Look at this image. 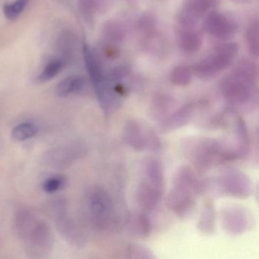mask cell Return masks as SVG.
Here are the masks:
<instances>
[{"label":"cell","mask_w":259,"mask_h":259,"mask_svg":"<svg viewBox=\"0 0 259 259\" xmlns=\"http://www.w3.org/2000/svg\"><path fill=\"white\" fill-rule=\"evenodd\" d=\"M186 158L200 172L210 170L224 162L233 160L221 140L205 137L188 138L182 143Z\"/></svg>","instance_id":"cell-1"},{"label":"cell","mask_w":259,"mask_h":259,"mask_svg":"<svg viewBox=\"0 0 259 259\" xmlns=\"http://www.w3.org/2000/svg\"><path fill=\"white\" fill-rule=\"evenodd\" d=\"M222 123L229 133L227 139L221 140L233 160L243 159L248 155L250 148L249 136L243 119L236 110H226L221 116Z\"/></svg>","instance_id":"cell-2"},{"label":"cell","mask_w":259,"mask_h":259,"mask_svg":"<svg viewBox=\"0 0 259 259\" xmlns=\"http://www.w3.org/2000/svg\"><path fill=\"white\" fill-rule=\"evenodd\" d=\"M19 237L23 241L27 253L34 258L47 257L54 248V233L51 227L37 218Z\"/></svg>","instance_id":"cell-3"},{"label":"cell","mask_w":259,"mask_h":259,"mask_svg":"<svg viewBox=\"0 0 259 259\" xmlns=\"http://www.w3.org/2000/svg\"><path fill=\"white\" fill-rule=\"evenodd\" d=\"M122 139L136 151H156L161 147L155 131L148 124L137 119L127 121L122 132Z\"/></svg>","instance_id":"cell-4"},{"label":"cell","mask_w":259,"mask_h":259,"mask_svg":"<svg viewBox=\"0 0 259 259\" xmlns=\"http://www.w3.org/2000/svg\"><path fill=\"white\" fill-rule=\"evenodd\" d=\"M86 203L92 223L96 228L106 230L113 218V202L104 188L93 186L88 191Z\"/></svg>","instance_id":"cell-5"},{"label":"cell","mask_w":259,"mask_h":259,"mask_svg":"<svg viewBox=\"0 0 259 259\" xmlns=\"http://www.w3.org/2000/svg\"><path fill=\"white\" fill-rule=\"evenodd\" d=\"M219 193L238 198H246L253 192V185L246 174L237 169L224 171L217 179Z\"/></svg>","instance_id":"cell-6"},{"label":"cell","mask_w":259,"mask_h":259,"mask_svg":"<svg viewBox=\"0 0 259 259\" xmlns=\"http://www.w3.org/2000/svg\"><path fill=\"white\" fill-rule=\"evenodd\" d=\"M53 204L52 211L56 226L61 236L73 246H83L85 242L84 234L76 223L68 214L66 202L63 200L58 199Z\"/></svg>","instance_id":"cell-7"},{"label":"cell","mask_w":259,"mask_h":259,"mask_svg":"<svg viewBox=\"0 0 259 259\" xmlns=\"http://www.w3.org/2000/svg\"><path fill=\"white\" fill-rule=\"evenodd\" d=\"M86 148L80 142L63 145L48 151L44 157L45 163L55 169L69 167L85 154Z\"/></svg>","instance_id":"cell-8"},{"label":"cell","mask_w":259,"mask_h":259,"mask_svg":"<svg viewBox=\"0 0 259 259\" xmlns=\"http://www.w3.org/2000/svg\"><path fill=\"white\" fill-rule=\"evenodd\" d=\"M253 89L254 86L232 73L221 83L223 96L227 102L233 105H244L249 102L252 98Z\"/></svg>","instance_id":"cell-9"},{"label":"cell","mask_w":259,"mask_h":259,"mask_svg":"<svg viewBox=\"0 0 259 259\" xmlns=\"http://www.w3.org/2000/svg\"><path fill=\"white\" fill-rule=\"evenodd\" d=\"M203 29L210 35L225 40L236 34L238 25L228 16L218 12H212L204 21Z\"/></svg>","instance_id":"cell-10"},{"label":"cell","mask_w":259,"mask_h":259,"mask_svg":"<svg viewBox=\"0 0 259 259\" xmlns=\"http://www.w3.org/2000/svg\"><path fill=\"white\" fill-rule=\"evenodd\" d=\"M221 221L224 230L233 235L246 231L251 223V217L246 210L237 206L228 207L222 210Z\"/></svg>","instance_id":"cell-11"},{"label":"cell","mask_w":259,"mask_h":259,"mask_svg":"<svg viewBox=\"0 0 259 259\" xmlns=\"http://www.w3.org/2000/svg\"><path fill=\"white\" fill-rule=\"evenodd\" d=\"M196 197L192 192L172 186L168 195L167 205L179 218H186L195 210Z\"/></svg>","instance_id":"cell-12"},{"label":"cell","mask_w":259,"mask_h":259,"mask_svg":"<svg viewBox=\"0 0 259 259\" xmlns=\"http://www.w3.org/2000/svg\"><path fill=\"white\" fill-rule=\"evenodd\" d=\"M239 51V46L236 43L223 44L217 48L212 55L204 59L210 69L218 75L220 72L230 66Z\"/></svg>","instance_id":"cell-13"},{"label":"cell","mask_w":259,"mask_h":259,"mask_svg":"<svg viewBox=\"0 0 259 259\" xmlns=\"http://www.w3.org/2000/svg\"><path fill=\"white\" fill-rule=\"evenodd\" d=\"M163 190L148 180H144L138 186L136 192V201L139 207L145 211L154 210L160 203Z\"/></svg>","instance_id":"cell-14"},{"label":"cell","mask_w":259,"mask_h":259,"mask_svg":"<svg viewBox=\"0 0 259 259\" xmlns=\"http://www.w3.org/2000/svg\"><path fill=\"white\" fill-rule=\"evenodd\" d=\"M213 4L214 0H189L180 14V23L184 28H192Z\"/></svg>","instance_id":"cell-15"},{"label":"cell","mask_w":259,"mask_h":259,"mask_svg":"<svg viewBox=\"0 0 259 259\" xmlns=\"http://www.w3.org/2000/svg\"><path fill=\"white\" fill-rule=\"evenodd\" d=\"M195 104L192 103L182 106L174 113H170L160 121V131L163 133H171L187 125L195 113Z\"/></svg>","instance_id":"cell-16"},{"label":"cell","mask_w":259,"mask_h":259,"mask_svg":"<svg viewBox=\"0 0 259 259\" xmlns=\"http://www.w3.org/2000/svg\"><path fill=\"white\" fill-rule=\"evenodd\" d=\"M172 186L180 188L198 195L204 191V186L190 166H182L172 177Z\"/></svg>","instance_id":"cell-17"},{"label":"cell","mask_w":259,"mask_h":259,"mask_svg":"<svg viewBox=\"0 0 259 259\" xmlns=\"http://www.w3.org/2000/svg\"><path fill=\"white\" fill-rule=\"evenodd\" d=\"M179 46L186 54H193L201 49L203 37L201 33L192 28H185L180 31L177 38Z\"/></svg>","instance_id":"cell-18"},{"label":"cell","mask_w":259,"mask_h":259,"mask_svg":"<svg viewBox=\"0 0 259 259\" xmlns=\"http://www.w3.org/2000/svg\"><path fill=\"white\" fill-rule=\"evenodd\" d=\"M84 57L91 79L94 85H97L105 79L101 60L98 55L87 45L84 47Z\"/></svg>","instance_id":"cell-19"},{"label":"cell","mask_w":259,"mask_h":259,"mask_svg":"<svg viewBox=\"0 0 259 259\" xmlns=\"http://www.w3.org/2000/svg\"><path fill=\"white\" fill-rule=\"evenodd\" d=\"M151 223L145 213H135L130 217L128 222V230L135 237H148L151 231Z\"/></svg>","instance_id":"cell-20"},{"label":"cell","mask_w":259,"mask_h":259,"mask_svg":"<svg viewBox=\"0 0 259 259\" xmlns=\"http://www.w3.org/2000/svg\"><path fill=\"white\" fill-rule=\"evenodd\" d=\"M145 180H148L154 186L163 189L164 175L161 163L156 159H148L144 163Z\"/></svg>","instance_id":"cell-21"},{"label":"cell","mask_w":259,"mask_h":259,"mask_svg":"<svg viewBox=\"0 0 259 259\" xmlns=\"http://www.w3.org/2000/svg\"><path fill=\"white\" fill-rule=\"evenodd\" d=\"M216 222V211L210 201H207L203 206L198 221V229L203 234L210 235L214 232Z\"/></svg>","instance_id":"cell-22"},{"label":"cell","mask_w":259,"mask_h":259,"mask_svg":"<svg viewBox=\"0 0 259 259\" xmlns=\"http://www.w3.org/2000/svg\"><path fill=\"white\" fill-rule=\"evenodd\" d=\"M232 74L239 77L241 79L255 86L257 82L258 72L257 67L254 63L248 60H242L236 64Z\"/></svg>","instance_id":"cell-23"},{"label":"cell","mask_w":259,"mask_h":259,"mask_svg":"<svg viewBox=\"0 0 259 259\" xmlns=\"http://www.w3.org/2000/svg\"><path fill=\"white\" fill-rule=\"evenodd\" d=\"M86 81L83 77H68L61 81L56 89V94L60 98H66L71 94L81 92L85 87Z\"/></svg>","instance_id":"cell-24"},{"label":"cell","mask_w":259,"mask_h":259,"mask_svg":"<svg viewBox=\"0 0 259 259\" xmlns=\"http://www.w3.org/2000/svg\"><path fill=\"white\" fill-rule=\"evenodd\" d=\"M174 101L169 97L160 95L156 97L150 107V116L154 120L162 121L169 116Z\"/></svg>","instance_id":"cell-25"},{"label":"cell","mask_w":259,"mask_h":259,"mask_svg":"<svg viewBox=\"0 0 259 259\" xmlns=\"http://www.w3.org/2000/svg\"><path fill=\"white\" fill-rule=\"evenodd\" d=\"M37 127L32 122H23L12 130L11 137L16 142H23L34 137L37 133Z\"/></svg>","instance_id":"cell-26"},{"label":"cell","mask_w":259,"mask_h":259,"mask_svg":"<svg viewBox=\"0 0 259 259\" xmlns=\"http://www.w3.org/2000/svg\"><path fill=\"white\" fill-rule=\"evenodd\" d=\"M193 72L189 66H180L172 69L169 76L171 82L176 85L186 86L192 81Z\"/></svg>","instance_id":"cell-27"},{"label":"cell","mask_w":259,"mask_h":259,"mask_svg":"<svg viewBox=\"0 0 259 259\" xmlns=\"http://www.w3.org/2000/svg\"><path fill=\"white\" fill-rule=\"evenodd\" d=\"M245 38L250 53L254 57H257L259 52V28L257 21L248 25L245 32Z\"/></svg>","instance_id":"cell-28"},{"label":"cell","mask_w":259,"mask_h":259,"mask_svg":"<svg viewBox=\"0 0 259 259\" xmlns=\"http://www.w3.org/2000/svg\"><path fill=\"white\" fill-rule=\"evenodd\" d=\"M104 32L107 38L112 43H121L125 38V33L122 27L115 22H110L107 24Z\"/></svg>","instance_id":"cell-29"},{"label":"cell","mask_w":259,"mask_h":259,"mask_svg":"<svg viewBox=\"0 0 259 259\" xmlns=\"http://www.w3.org/2000/svg\"><path fill=\"white\" fill-rule=\"evenodd\" d=\"M62 68V63L60 60H53L47 65L43 72L37 77V81L46 82L54 78L60 72Z\"/></svg>","instance_id":"cell-30"},{"label":"cell","mask_w":259,"mask_h":259,"mask_svg":"<svg viewBox=\"0 0 259 259\" xmlns=\"http://www.w3.org/2000/svg\"><path fill=\"white\" fill-rule=\"evenodd\" d=\"M29 0H16L14 4H8L4 7V13L7 19H15L25 10Z\"/></svg>","instance_id":"cell-31"},{"label":"cell","mask_w":259,"mask_h":259,"mask_svg":"<svg viewBox=\"0 0 259 259\" xmlns=\"http://www.w3.org/2000/svg\"><path fill=\"white\" fill-rule=\"evenodd\" d=\"M130 257L134 258H154L153 253L146 247L139 245H131L128 248Z\"/></svg>","instance_id":"cell-32"},{"label":"cell","mask_w":259,"mask_h":259,"mask_svg":"<svg viewBox=\"0 0 259 259\" xmlns=\"http://www.w3.org/2000/svg\"><path fill=\"white\" fill-rule=\"evenodd\" d=\"M64 185L63 177H53L46 180L44 183L43 189L48 193H53L61 189Z\"/></svg>","instance_id":"cell-33"},{"label":"cell","mask_w":259,"mask_h":259,"mask_svg":"<svg viewBox=\"0 0 259 259\" xmlns=\"http://www.w3.org/2000/svg\"><path fill=\"white\" fill-rule=\"evenodd\" d=\"M131 73V68L127 65H120V66H116L113 68L110 71L109 76L113 81H118V80L122 79V78H126Z\"/></svg>","instance_id":"cell-34"},{"label":"cell","mask_w":259,"mask_h":259,"mask_svg":"<svg viewBox=\"0 0 259 259\" xmlns=\"http://www.w3.org/2000/svg\"><path fill=\"white\" fill-rule=\"evenodd\" d=\"M233 1L240 4H248V3L251 2V0H233Z\"/></svg>","instance_id":"cell-35"}]
</instances>
